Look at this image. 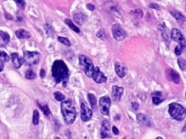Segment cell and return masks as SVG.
Listing matches in <instances>:
<instances>
[{"label": "cell", "instance_id": "obj_6", "mask_svg": "<svg viewBox=\"0 0 186 139\" xmlns=\"http://www.w3.org/2000/svg\"><path fill=\"white\" fill-rule=\"evenodd\" d=\"M111 105V100L108 96H103L99 100V108L101 114L105 116L109 115V109Z\"/></svg>", "mask_w": 186, "mask_h": 139}, {"label": "cell", "instance_id": "obj_42", "mask_svg": "<svg viewBox=\"0 0 186 139\" xmlns=\"http://www.w3.org/2000/svg\"></svg>", "mask_w": 186, "mask_h": 139}, {"label": "cell", "instance_id": "obj_39", "mask_svg": "<svg viewBox=\"0 0 186 139\" xmlns=\"http://www.w3.org/2000/svg\"><path fill=\"white\" fill-rule=\"evenodd\" d=\"M40 75L41 77L42 78L45 77V71L44 69H42V70H41L40 72Z\"/></svg>", "mask_w": 186, "mask_h": 139}, {"label": "cell", "instance_id": "obj_26", "mask_svg": "<svg viewBox=\"0 0 186 139\" xmlns=\"http://www.w3.org/2000/svg\"><path fill=\"white\" fill-rule=\"evenodd\" d=\"M39 113L37 110H35L33 112V123L34 125H37L39 123Z\"/></svg>", "mask_w": 186, "mask_h": 139}, {"label": "cell", "instance_id": "obj_23", "mask_svg": "<svg viewBox=\"0 0 186 139\" xmlns=\"http://www.w3.org/2000/svg\"><path fill=\"white\" fill-rule=\"evenodd\" d=\"M65 23L70 29L74 31V32L76 33L80 32V29H79L78 27L75 26L74 24V23L71 21V20L70 19H66L65 20Z\"/></svg>", "mask_w": 186, "mask_h": 139}, {"label": "cell", "instance_id": "obj_2", "mask_svg": "<svg viewBox=\"0 0 186 139\" xmlns=\"http://www.w3.org/2000/svg\"><path fill=\"white\" fill-rule=\"evenodd\" d=\"M61 110L65 123L67 124H71L73 123L76 117V111L72 101L70 100H62Z\"/></svg>", "mask_w": 186, "mask_h": 139}, {"label": "cell", "instance_id": "obj_43", "mask_svg": "<svg viewBox=\"0 0 186 139\" xmlns=\"http://www.w3.org/2000/svg\"></svg>", "mask_w": 186, "mask_h": 139}, {"label": "cell", "instance_id": "obj_41", "mask_svg": "<svg viewBox=\"0 0 186 139\" xmlns=\"http://www.w3.org/2000/svg\"><path fill=\"white\" fill-rule=\"evenodd\" d=\"M183 132H186V125L184 127V128H183Z\"/></svg>", "mask_w": 186, "mask_h": 139}, {"label": "cell", "instance_id": "obj_13", "mask_svg": "<svg viewBox=\"0 0 186 139\" xmlns=\"http://www.w3.org/2000/svg\"><path fill=\"white\" fill-rule=\"evenodd\" d=\"M110 130H111V126L109 122L104 120L101 123V138L102 139H105L109 136L110 135Z\"/></svg>", "mask_w": 186, "mask_h": 139}, {"label": "cell", "instance_id": "obj_10", "mask_svg": "<svg viewBox=\"0 0 186 139\" xmlns=\"http://www.w3.org/2000/svg\"><path fill=\"white\" fill-rule=\"evenodd\" d=\"M171 37L173 40L179 44H186V41L182 33L179 29L173 28L171 32Z\"/></svg>", "mask_w": 186, "mask_h": 139}, {"label": "cell", "instance_id": "obj_9", "mask_svg": "<svg viewBox=\"0 0 186 139\" xmlns=\"http://www.w3.org/2000/svg\"><path fill=\"white\" fill-rule=\"evenodd\" d=\"M92 78H93L94 81L95 82L99 84L106 82L107 80V78L105 76L102 72H101L99 67H96L94 68Z\"/></svg>", "mask_w": 186, "mask_h": 139}, {"label": "cell", "instance_id": "obj_19", "mask_svg": "<svg viewBox=\"0 0 186 139\" xmlns=\"http://www.w3.org/2000/svg\"><path fill=\"white\" fill-rule=\"evenodd\" d=\"M16 36L19 39H29L30 38V33L25 29H20L15 32Z\"/></svg>", "mask_w": 186, "mask_h": 139}, {"label": "cell", "instance_id": "obj_35", "mask_svg": "<svg viewBox=\"0 0 186 139\" xmlns=\"http://www.w3.org/2000/svg\"><path fill=\"white\" fill-rule=\"evenodd\" d=\"M149 7L151 9H158L159 8V6L155 4V3H150L149 5Z\"/></svg>", "mask_w": 186, "mask_h": 139}, {"label": "cell", "instance_id": "obj_32", "mask_svg": "<svg viewBox=\"0 0 186 139\" xmlns=\"http://www.w3.org/2000/svg\"><path fill=\"white\" fill-rule=\"evenodd\" d=\"M16 4L18 5V6L21 9H25V7H26V2L25 0H14Z\"/></svg>", "mask_w": 186, "mask_h": 139}, {"label": "cell", "instance_id": "obj_7", "mask_svg": "<svg viewBox=\"0 0 186 139\" xmlns=\"http://www.w3.org/2000/svg\"><path fill=\"white\" fill-rule=\"evenodd\" d=\"M113 36L117 41H122L126 38L127 34L122 27L119 24H115L112 27Z\"/></svg>", "mask_w": 186, "mask_h": 139}, {"label": "cell", "instance_id": "obj_14", "mask_svg": "<svg viewBox=\"0 0 186 139\" xmlns=\"http://www.w3.org/2000/svg\"><path fill=\"white\" fill-rule=\"evenodd\" d=\"M168 79L170 81H173L176 84H179L180 82V75L176 71L172 69H168L167 71Z\"/></svg>", "mask_w": 186, "mask_h": 139}, {"label": "cell", "instance_id": "obj_37", "mask_svg": "<svg viewBox=\"0 0 186 139\" xmlns=\"http://www.w3.org/2000/svg\"><path fill=\"white\" fill-rule=\"evenodd\" d=\"M132 108L135 110H138V107H139V104L136 102H132Z\"/></svg>", "mask_w": 186, "mask_h": 139}, {"label": "cell", "instance_id": "obj_5", "mask_svg": "<svg viewBox=\"0 0 186 139\" xmlns=\"http://www.w3.org/2000/svg\"><path fill=\"white\" fill-rule=\"evenodd\" d=\"M23 59L27 65L34 66L38 64L40 59V54L37 52L26 51L24 53Z\"/></svg>", "mask_w": 186, "mask_h": 139}, {"label": "cell", "instance_id": "obj_31", "mask_svg": "<svg viewBox=\"0 0 186 139\" xmlns=\"http://www.w3.org/2000/svg\"><path fill=\"white\" fill-rule=\"evenodd\" d=\"M54 96H55L56 100L58 101L63 100L65 98L64 95L62 94L61 92L59 91H56L54 94Z\"/></svg>", "mask_w": 186, "mask_h": 139}, {"label": "cell", "instance_id": "obj_40", "mask_svg": "<svg viewBox=\"0 0 186 139\" xmlns=\"http://www.w3.org/2000/svg\"><path fill=\"white\" fill-rule=\"evenodd\" d=\"M3 68H4V65H3V62L0 59V72L3 71Z\"/></svg>", "mask_w": 186, "mask_h": 139}, {"label": "cell", "instance_id": "obj_18", "mask_svg": "<svg viewBox=\"0 0 186 139\" xmlns=\"http://www.w3.org/2000/svg\"><path fill=\"white\" fill-rule=\"evenodd\" d=\"M10 40V36L7 33L0 31V46L6 45Z\"/></svg>", "mask_w": 186, "mask_h": 139}, {"label": "cell", "instance_id": "obj_30", "mask_svg": "<svg viewBox=\"0 0 186 139\" xmlns=\"http://www.w3.org/2000/svg\"><path fill=\"white\" fill-rule=\"evenodd\" d=\"M0 59L3 62H8L10 60V57L7 54L6 52L1 51H0Z\"/></svg>", "mask_w": 186, "mask_h": 139}, {"label": "cell", "instance_id": "obj_25", "mask_svg": "<svg viewBox=\"0 0 186 139\" xmlns=\"http://www.w3.org/2000/svg\"><path fill=\"white\" fill-rule=\"evenodd\" d=\"M177 63L180 66V68L183 70L186 71V61L183 58H180L177 60Z\"/></svg>", "mask_w": 186, "mask_h": 139}, {"label": "cell", "instance_id": "obj_17", "mask_svg": "<svg viewBox=\"0 0 186 139\" xmlns=\"http://www.w3.org/2000/svg\"><path fill=\"white\" fill-rule=\"evenodd\" d=\"M87 19L86 16L82 13H76L74 16V21L78 25H82Z\"/></svg>", "mask_w": 186, "mask_h": 139}, {"label": "cell", "instance_id": "obj_20", "mask_svg": "<svg viewBox=\"0 0 186 139\" xmlns=\"http://www.w3.org/2000/svg\"><path fill=\"white\" fill-rule=\"evenodd\" d=\"M151 95L152 97V102L155 104H159L163 102V100L160 98L162 94L160 92H155L151 94Z\"/></svg>", "mask_w": 186, "mask_h": 139}, {"label": "cell", "instance_id": "obj_24", "mask_svg": "<svg viewBox=\"0 0 186 139\" xmlns=\"http://www.w3.org/2000/svg\"><path fill=\"white\" fill-rule=\"evenodd\" d=\"M186 44H179L177 46L176 48L175 49V53L177 55H181L183 49L185 47Z\"/></svg>", "mask_w": 186, "mask_h": 139}, {"label": "cell", "instance_id": "obj_29", "mask_svg": "<svg viewBox=\"0 0 186 139\" xmlns=\"http://www.w3.org/2000/svg\"><path fill=\"white\" fill-rule=\"evenodd\" d=\"M39 107L40 108V109L42 110V111L44 112V113L45 114L46 116H48L50 115V114H51V111L48 108V105H44V106H40L39 104Z\"/></svg>", "mask_w": 186, "mask_h": 139}, {"label": "cell", "instance_id": "obj_8", "mask_svg": "<svg viewBox=\"0 0 186 139\" xmlns=\"http://www.w3.org/2000/svg\"><path fill=\"white\" fill-rule=\"evenodd\" d=\"M93 115L92 111L87 105L84 103L81 104V119L83 122H87L90 120Z\"/></svg>", "mask_w": 186, "mask_h": 139}, {"label": "cell", "instance_id": "obj_3", "mask_svg": "<svg viewBox=\"0 0 186 139\" xmlns=\"http://www.w3.org/2000/svg\"><path fill=\"white\" fill-rule=\"evenodd\" d=\"M169 113L174 119L182 121L186 116V109L180 104L173 103L169 106Z\"/></svg>", "mask_w": 186, "mask_h": 139}, {"label": "cell", "instance_id": "obj_34", "mask_svg": "<svg viewBox=\"0 0 186 139\" xmlns=\"http://www.w3.org/2000/svg\"><path fill=\"white\" fill-rule=\"evenodd\" d=\"M134 14L135 16H138L139 17H141L143 15V13L141 10L138 9H136L135 10Z\"/></svg>", "mask_w": 186, "mask_h": 139}, {"label": "cell", "instance_id": "obj_4", "mask_svg": "<svg viewBox=\"0 0 186 139\" xmlns=\"http://www.w3.org/2000/svg\"><path fill=\"white\" fill-rule=\"evenodd\" d=\"M79 63L83 68L84 71L88 77H92L94 66L89 58L85 55L79 56Z\"/></svg>", "mask_w": 186, "mask_h": 139}, {"label": "cell", "instance_id": "obj_1", "mask_svg": "<svg viewBox=\"0 0 186 139\" xmlns=\"http://www.w3.org/2000/svg\"><path fill=\"white\" fill-rule=\"evenodd\" d=\"M52 76L57 84L62 82L66 83L69 76V71L67 66L63 60H56L52 68Z\"/></svg>", "mask_w": 186, "mask_h": 139}, {"label": "cell", "instance_id": "obj_12", "mask_svg": "<svg viewBox=\"0 0 186 139\" xmlns=\"http://www.w3.org/2000/svg\"><path fill=\"white\" fill-rule=\"evenodd\" d=\"M124 89L122 87H119L116 85H113L112 87V97L114 101H119L124 94Z\"/></svg>", "mask_w": 186, "mask_h": 139}, {"label": "cell", "instance_id": "obj_11", "mask_svg": "<svg viewBox=\"0 0 186 139\" xmlns=\"http://www.w3.org/2000/svg\"><path fill=\"white\" fill-rule=\"evenodd\" d=\"M126 66L122 63L116 62L115 64V71L120 78L124 77L127 72Z\"/></svg>", "mask_w": 186, "mask_h": 139}, {"label": "cell", "instance_id": "obj_28", "mask_svg": "<svg viewBox=\"0 0 186 139\" xmlns=\"http://www.w3.org/2000/svg\"><path fill=\"white\" fill-rule=\"evenodd\" d=\"M58 39L59 42H61L62 44H64L65 45L67 46H71V43L67 38H65L64 37H62V36H59Z\"/></svg>", "mask_w": 186, "mask_h": 139}, {"label": "cell", "instance_id": "obj_15", "mask_svg": "<svg viewBox=\"0 0 186 139\" xmlns=\"http://www.w3.org/2000/svg\"><path fill=\"white\" fill-rule=\"evenodd\" d=\"M12 60L13 62V64L16 68H20L23 63V59L22 58L18 53H13L11 55Z\"/></svg>", "mask_w": 186, "mask_h": 139}, {"label": "cell", "instance_id": "obj_16", "mask_svg": "<svg viewBox=\"0 0 186 139\" xmlns=\"http://www.w3.org/2000/svg\"><path fill=\"white\" fill-rule=\"evenodd\" d=\"M137 120L138 121L139 123L146 125V126H149L150 124V119L149 117L143 114L139 113L137 115Z\"/></svg>", "mask_w": 186, "mask_h": 139}, {"label": "cell", "instance_id": "obj_22", "mask_svg": "<svg viewBox=\"0 0 186 139\" xmlns=\"http://www.w3.org/2000/svg\"><path fill=\"white\" fill-rule=\"evenodd\" d=\"M88 98L89 101L92 108L93 109H95L96 108V104H97L96 97L94 96V95L89 93L88 94Z\"/></svg>", "mask_w": 186, "mask_h": 139}, {"label": "cell", "instance_id": "obj_33", "mask_svg": "<svg viewBox=\"0 0 186 139\" xmlns=\"http://www.w3.org/2000/svg\"><path fill=\"white\" fill-rule=\"evenodd\" d=\"M97 36L101 40H105L106 38V36H105V33L103 30H100L97 33Z\"/></svg>", "mask_w": 186, "mask_h": 139}, {"label": "cell", "instance_id": "obj_38", "mask_svg": "<svg viewBox=\"0 0 186 139\" xmlns=\"http://www.w3.org/2000/svg\"><path fill=\"white\" fill-rule=\"evenodd\" d=\"M112 130L113 132V133H114L115 135H119V130H118V128H117L116 127H113Z\"/></svg>", "mask_w": 186, "mask_h": 139}, {"label": "cell", "instance_id": "obj_21", "mask_svg": "<svg viewBox=\"0 0 186 139\" xmlns=\"http://www.w3.org/2000/svg\"><path fill=\"white\" fill-rule=\"evenodd\" d=\"M170 13L177 20H179V21H185L186 20L185 17L183 16L182 14H181L180 12H177L176 10L173 9L170 10Z\"/></svg>", "mask_w": 186, "mask_h": 139}, {"label": "cell", "instance_id": "obj_36", "mask_svg": "<svg viewBox=\"0 0 186 139\" xmlns=\"http://www.w3.org/2000/svg\"><path fill=\"white\" fill-rule=\"evenodd\" d=\"M86 7H87L88 9L90 10L91 11H93V10H94V9H95V6L93 5L92 4H91V3L87 4Z\"/></svg>", "mask_w": 186, "mask_h": 139}, {"label": "cell", "instance_id": "obj_27", "mask_svg": "<svg viewBox=\"0 0 186 139\" xmlns=\"http://www.w3.org/2000/svg\"><path fill=\"white\" fill-rule=\"evenodd\" d=\"M25 77L28 79H33L36 77V74L34 71L29 70L26 71L25 74Z\"/></svg>", "mask_w": 186, "mask_h": 139}]
</instances>
